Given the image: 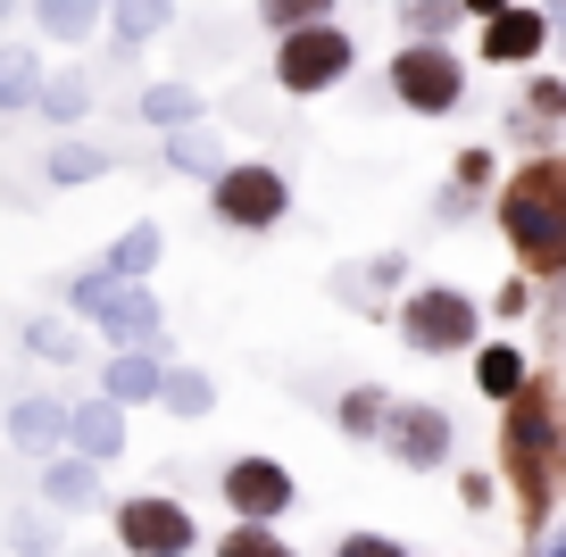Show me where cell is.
Returning <instances> with one entry per match:
<instances>
[{"label":"cell","mask_w":566,"mask_h":557,"mask_svg":"<svg viewBox=\"0 0 566 557\" xmlns=\"http://www.w3.org/2000/svg\"><path fill=\"white\" fill-rule=\"evenodd\" d=\"M500 474L516 491V516L525 540L549 533V507H558V474H566V408H558V375H533L500 400Z\"/></svg>","instance_id":"1"},{"label":"cell","mask_w":566,"mask_h":557,"mask_svg":"<svg viewBox=\"0 0 566 557\" xmlns=\"http://www.w3.org/2000/svg\"><path fill=\"white\" fill-rule=\"evenodd\" d=\"M500 233H509V250L525 259L533 283H558L566 275V158L558 150H533L525 167L500 183Z\"/></svg>","instance_id":"2"},{"label":"cell","mask_w":566,"mask_h":557,"mask_svg":"<svg viewBox=\"0 0 566 557\" xmlns=\"http://www.w3.org/2000/svg\"><path fill=\"white\" fill-rule=\"evenodd\" d=\"M350 67H358V42L342 34L334 18H317V25H292V34H275V84L292 92V101H317V92H334Z\"/></svg>","instance_id":"3"},{"label":"cell","mask_w":566,"mask_h":557,"mask_svg":"<svg viewBox=\"0 0 566 557\" xmlns=\"http://www.w3.org/2000/svg\"><path fill=\"white\" fill-rule=\"evenodd\" d=\"M400 341L417 358H459V349L483 341V308L467 292H450V283H424V292L400 299Z\"/></svg>","instance_id":"4"},{"label":"cell","mask_w":566,"mask_h":557,"mask_svg":"<svg viewBox=\"0 0 566 557\" xmlns=\"http://www.w3.org/2000/svg\"><path fill=\"white\" fill-rule=\"evenodd\" d=\"M209 209H217V225H233V233H266L292 209V183H283V167H259V158L233 167L226 158V167L209 175Z\"/></svg>","instance_id":"5"},{"label":"cell","mask_w":566,"mask_h":557,"mask_svg":"<svg viewBox=\"0 0 566 557\" xmlns=\"http://www.w3.org/2000/svg\"><path fill=\"white\" fill-rule=\"evenodd\" d=\"M117 540L125 557H192L200 549V524L184 500H167V491H134V500H117Z\"/></svg>","instance_id":"6"},{"label":"cell","mask_w":566,"mask_h":557,"mask_svg":"<svg viewBox=\"0 0 566 557\" xmlns=\"http://www.w3.org/2000/svg\"><path fill=\"white\" fill-rule=\"evenodd\" d=\"M391 92H400V108H417V117H450V108L467 101V67L442 51V42H400Z\"/></svg>","instance_id":"7"},{"label":"cell","mask_w":566,"mask_h":557,"mask_svg":"<svg viewBox=\"0 0 566 557\" xmlns=\"http://www.w3.org/2000/svg\"><path fill=\"white\" fill-rule=\"evenodd\" d=\"M375 433H384V450L400 458L408 474H433L450 458V433H459V424L442 417V400H384Z\"/></svg>","instance_id":"8"},{"label":"cell","mask_w":566,"mask_h":557,"mask_svg":"<svg viewBox=\"0 0 566 557\" xmlns=\"http://www.w3.org/2000/svg\"><path fill=\"white\" fill-rule=\"evenodd\" d=\"M84 316L101 325V341H117V349H159L167 341V308L142 292V283H108V292H92Z\"/></svg>","instance_id":"9"},{"label":"cell","mask_w":566,"mask_h":557,"mask_svg":"<svg viewBox=\"0 0 566 557\" xmlns=\"http://www.w3.org/2000/svg\"><path fill=\"white\" fill-rule=\"evenodd\" d=\"M292 500H301V483H292V466H275V458H233V466H226V507H233V516L275 524Z\"/></svg>","instance_id":"10"},{"label":"cell","mask_w":566,"mask_h":557,"mask_svg":"<svg viewBox=\"0 0 566 557\" xmlns=\"http://www.w3.org/2000/svg\"><path fill=\"white\" fill-rule=\"evenodd\" d=\"M492 67H533V59L549 51V9H525V0H509V9H492L483 18V42H475Z\"/></svg>","instance_id":"11"},{"label":"cell","mask_w":566,"mask_h":557,"mask_svg":"<svg viewBox=\"0 0 566 557\" xmlns=\"http://www.w3.org/2000/svg\"><path fill=\"white\" fill-rule=\"evenodd\" d=\"M558 125H566V84H558V75H533L525 101H516V117H509V141L549 150V141H558Z\"/></svg>","instance_id":"12"},{"label":"cell","mask_w":566,"mask_h":557,"mask_svg":"<svg viewBox=\"0 0 566 557\" xmlns=\"http://www.w3.org/2000/svg\"><path fill=\"white\" fill-rule=\"evenodd\" d=\"M67 441H75V458H92V466H108V458L125 450V400H92V408H67Z\"/></svg>","instance_id":"13"},{"label":"cell","mask_w":566,"mask_h":557,"mask_svg":"<svg viewBox=\"0 0 566 557\" xmlns=\"http://www.w3.org/2000/svg\"><path fill=\"white\" fill-rule=\"evenodd\" d=\"M9 441H18L25 458H51L59 441H67V408L59 400H18L9 408Z\"/></svg>","instance_id":"14"},{"label":"cell","mask_w":566,"mask_h":557,"mask_svg":"<svg viewBox=\"0 0 566 557\" xmlns=\"http://www.w3.org/2000/svg\"><path fill=\"white\" fill-rule=\"evenodd\" d=\"M42 500L51 507H101V466L92 458H42Z\"/></svg>","instance_id":"15"},{"label":"cell","mask_w":566,"mask_h":557,"mask_svg":"<svg viewBox=\"0 0 566 557\" xmlns=\"http://www.w3.org/2000/svg\"><path fill=\"white\" fill-rule=\"evenodd\" d=\"M34 108H42L51 125H75V117L92 108V75H84V67H42V84H34Z\"/></svg>","instance_id":"16"},{"label":"cell","mask_w":566,"mask_h":557,"mask_svg":"<svg viewBox=\"0 0 566 557\" xmlns=\"http://www.w3.org/2000/svg\"><path fill=\"white\" fill-rule=\"evenodd\" d=\"M101 391L108 400H159V358H150V349H117V358L101 366Z\"/></svg>","instance_id":"17"},{"label":"cell","mask_w":566,"mask_h":557,"mask_svg":"<svg viewBox=\"0 0 566 557\" xmlns=\"http://www.w3.org/2000/svg\"><path fill=\"white\" fill-rule=\"evenodd\" d=\"M516 383H525V349H516V341H475V391H483V400L500 408Z\"/></svg>","instance_id":"18"},{"label":"cell","mask_w":566,"mask_h":557,"mask_svg":"<svg viewBox=\"0 0 566 557\" xmlns=\"http://www.w3.org/2000/svg\"><path fill=\"white\" fill-rule=\"evenodd\" d=\"M492 175H500V158L483 150V141L459 150V167H450V183H442V217H475V192L492 183Z\"/></svg>","instance_id":"19"},{"label":"cell","mask_w":566,"mask_h":557,"mask_svg":"<svg viewBox=\"0 0 566 557\" xmlns=\"http://www.w3.org/2000/svg\"><path fill=\"white\" fill-rule=\"evenodd\" d=\"M101 9H108V25H117V51H142V42L176 18V0H101Z\"/></svg>","instance_id":"20"},{"label":"cell","mask_w":566,"mask_h":557,"mask_svg":"<svg viewBox=\"0 0 566 557\" xmlns=\"http://www.w3.org/2000/svg\"><path fill=\"white\" fill-rule=\"evenodd\" d=\"M34 84H42V59L25 51V42H9V51H0V117L34 108Z\"/></svg>","instance_id":"21"},{"label":"cell","mask_w":566,"mask_h":557,"mask_svg":"<svg viewBox=\"0 0 566 557\" xmlns=\"http://www.w3.org/2000/svg\"><path fill=\"white\" fill-rule=\"evenodd\" d=\"M159 400H167V417H209L217 391H209L200 366H159Z\"/></svg>","instance_id":"22"},{"label":"cell","mask_w":566,"mask_h":557,"mask_svg":"<svg viewBox=\"0 0 566 557\" xmlns=\"http://www.w3.org/2000/svg\"><path fill=\"white\" fill-rule=\"evenodd\" d=\"M101 266H108L117 283H142L150 266H159V225H125V233H117V250H108Z\"/></svg>","instance_id":"23"},{"label":"cell","mask_w":566,"mask_h":557,"mask_svg":"<svg viewBox=\"0 0 566 557\" xmlns=\"http://www.w3.org/2000/svg\"><path fill=\"white\" fill-rule=\"evenodd\" d=\"M34 25L51 42H84L92 25H101V0H34Z\"/></svg>","instance_id":"24"},{"label":"cell","mask_w":566,"mask_h":557,"mask_svg":"<svg viewBox=\"0 0 566 557\" xmlns=\"http://www.w3.org/2000/svg\"><path fill=\"white\" fill-rule=\"evenodd\" d=\"M142 125H159V134L167 125H200V92L192 84H150L142 92Z\"/></svg>","instance_id":"25"},{"label":"cell","mask_w":566,"mask_h":557,"mask_svg":"<svg viewBox=\"0 0 566 557\" xmlns=\"http://www.w3.org/2000/svg\"><path fill=\"white\" fill-rule=\"evenodd\" d=\"M217 557H301L292 540L275 533V524H259V516H233V533L217 540Z\"/></svg>","instance_id":"26"},{"label":"cell","mask_w":566,"mask_h":557,"mask_svg":"<svg viewBox=\"0 0 566 557\" xmlns=\"http://www.w3.org/2000/svg\"><path fill=\"white\" fill-rule=\"evenodd\" d=\"M42 175H51V183H101L108 150H92V141H59V150L42 158Z\"/></svg>","instance_id":"27"},{"label":"cell","mask_w":566,"mask_h":557,"mask_svg":"<svg viewBox=\"0 0 566 557\" xmlns=\"http://www.w3.org/2000/svg\"><path fill=\"white\" fill-rule=\"evenodd\" d=\"M159 158H167V167H184V175H217V167H226V158H217V141H200L192 125H167Z\"/></svg>","instance_id":"28"},{"label":"cell","mask_w":566,"mask_h":557,"mask_svg":"<svg viewBox=\"0 0 566 557\" xmlns=\"http://www.w3.org/2000/svg\"><path fill=\"white\" fill-rule=\"evenodd\" d=\"M384 400H391L384 383H350V391H342V408H334V424H342L350 441H367V433H375V417H384Z\"/></svg>","instance_id":"29"},{"label":"cell","mask_w":566,"mask_h":557,"mask_svg":"<svg viewBox=\"0 0 566 557\" xmlns=\"http://www.w3.org/2000/svg\"><path fill=\"white\" fill-rule=\"evenodd\" d=\"M459 25V0H400V34L408 42H442Z\"/></svg>","instance_id":"30"},{"label":"cell","mask_w":566,"mask_h":557,"mask_svg":"<svg viewBox=\"0 0 566 557\" xmlns=\"http://www.w3.org/2000/svg\"><path fill=\"white\" fill-rule=\"evenodd\" d=\"M317 18H334V0H259L266 34H292V25H317Z\"/></svg>","instance_id":"31"},{"label":"cell","mask_w":566,"mask_h":557,"mask_svg":"<svg viewBox=\"0 0 566 557\" xmlns=\"http://www.w3.org/2000/svg\"><path fill=\"white\" fill-rule=\"evenodd\" d=\"M25 349H34V358H51V366H67L84 341H75V333L59 325V316H34V325H25Z\"/></svg>","instance_id":"32"},{"label":"cell","mask_w":566,"mask_h":557,"mask_svg":"<svg viewBox=\"0 0 566 557\" xmlns=\"http://www.w3.org/2000/svg\"><path fill=\"white\" fill-rule=\"evenodd\" d=\"M9 549H18V557H51L59 533H51V524H34V516H18V524H9Z\"/></svg>","instance_id":"33"},{"label":"cell","mask_w":566,"mask_h":557,"mask_svg":"<svg viewBox=\"0 0 566 557\" xmlns=\"http://www.w3.org/2000/svg\"><path fill=\"white\" fill-rule=\"evenodd\" d=\"M334 557H408V540H391V533H342Z\"/></svg>","instance_id":"34"},{"label":"cell","mask_w":566,"mask_h":557,"mask_svg":"<svg viewBox=\"0 0 566 557\" xmlns=\"http://www.w3.org/2000/svg\"><path fill=\"white\" fill-rule=\"evenodd\" d=\"M492 308H500V316H525V308H533V283H500Z\"/></svg>","instance_id":"35"},{"label":"cell","mask_w":566,"mask_h":557,"mask_svg":"<svg viewBox=\"0 0 566 557\" xmlns=\"http://www.w3.org/2000/svg\"><path fill=\"white\" fill-rule=\"evenodd\" d=\"M459 500L467 507H492V474H459Z\"/></svg>","instance_id":"36"},{"label":"cell","mask_w":566,"mask_h":557,"mask_svg":"<svg viewBox=\"0 0 566 557\" xmlns=\"http://www.w3.org/2000/svg\"><path fill=\"white\" fill-rule=\"evenodd\" d=\"M492 9H509V0H459V18H492Z\"/></svg>","instance_id":"37"},{"label":"cell","mask_w":566,"mask_h":557,"mask_svg":"<svg viewBox=\"0 0 566 557\" xmlns=\"http://www.w3.org/2000/svg\"><path fill=\"white\" fill-rule=\"evenodd\" d=\"M533 557H566V540H549V533H542V540H533Z\"/></svg>","instance_id":"38"},{"label":"cell","mask_w":566,"mask_h":557,"mask_svg":"<svg viewBox=\"0 0 566 557\" xmlns=\"http://www.w3.org/2000/svg\"><path fill=\"white\" fill-rule=\"evenodd\" d=\"M9 9H18V0H0V18H9Z\"/></svg>","instance_id":"39"}]
</instances>
